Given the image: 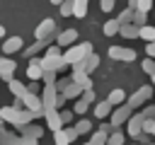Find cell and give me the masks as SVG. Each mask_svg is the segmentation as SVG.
<instances>
[{
	"instance_id": "obj_1",
	"label": "cell",
	"mask_w": 155,
	"mask_h": 145,
	"mask_svg": "<svg viewBox=\"0 0 155 145\" xmlns=\"http://www.w3.org/2000/svg\"><path fill=\"white\" fill-rule=\"evenodd\" d=\"M92 53V44L90 41H85V44H78V46H68V51L63 53V60L68 63V65H75V63H80L85 56H90Z\"/></svg>"
},
{
	"instance_id": "obj_2",
	"label": "cell",
	"mask_w": 155,
	"mask_h": 145,
	"mask_svg": "<svg viewBox=\"0 0 155 145\" xmlns=\"http://www.w3.org/2000/svg\"><path fill=\"white\" fill-rule=\"evenodd\" d=\"M131 116H133V106L126 102V104H121V106H116V109L111 111V118H109V121H111V126H114V128H121Z\"/></svg>"
},
{
	"instance_id": "obj_3",
	"label": "cell",
	"mask_w": 155,
	"mask_h": 145,
	"mask_svg": "<svg viewBox=\"0 0 155 145\" xmlns=\"http://www.w3.org/2000/svg\"><path fill=\"white\" fill-rule=\"evenodd\" d=\"M153 94H155V87H153V85H143V87H140L136 94H131L126 102H128L133 109H138V106H143V104H145V102H148Z\"/></svg>"
},
{
	"instance_id": "obj_4",
	"label": "cell",
	"mask_w": 155,
	"mask_h": 145,
	"mask_svg": "<svg viewBox=\"0 0 155 145\" xmlns=\"http://www.w3.org/2000/svg\"><path fill=\"white\" fill-rule=\"evenodd\" d=\"M41 92H44V94H41L44 111H48V109H56V102H58V89H56L53 85H46Z\"/></svg>"
},
{
	"instance_id": "obj_5",
	"label": "cell",
	"mask_w": 155,
	"mask_h": 145,
	"mask_svg": "<svg viewBox=\"0 0 155 145\" xmlns=\"http://www.w3.org/2000/svg\"><path fill=\"white\" fill-rule=\"evenodd\" d=\"M22 104H24V109H29V111L46 114V111H44V104H41V97H36L34 92H24V94H22Z\"/></svg>"
},
{
	"instance_id": "obj_6",
	"label": "cell",
	"mask_w": 155,
	"mask_h": 145,
	"mask_svg": "<svg viewBox=\"0 0 155 145\" xmlns=\"http://www.w3.org/2000/svg\"><path fill=\"white\" fill-rule=\"evenodd\" d=\"M53 135H56V145H70V143L78 138V130H75V126H63V128L56 130Z\"/></svg>"
},
{
	"instance_id": "obj_7",
	"label": "cell",
	"mask_w": 155,
	"mask_h": 145,
	"mask_svg": "<svg viewBox=\"0 0 155 145\" xmlns=\"http://www.w3.org/2000/svg\"><path fill=\"white\" fill-rule=\"evenodd\" d=\"M109 56L114 60H136V51L133 48H124V46H109Z\"/></svg>"
},
{
	"instance_id": "obj_8",
	"label": "cell",
	"mask_w": 155,
	"mask_h": 145,
	"mask_svg": "<svg viewBox=\"0 0 155 145\" xmlns=\"http://www.w3.org/2000/svg\"><path fill=\"white\" fill-rule=\"evenodd\" d=\"M99 65V56L97 53H90V56H85L80 63H75L73 65V70H82V72H92L94 68Z\"/></svg>"
},
{
	"instance_id": "obj_9",
	"label": "cell",
	"mask_w": 155,
	"mask_h": 145,
	"mask_svg": "<svg viewBox=\"0 0 155 145\" xmlns=\"http://www.w3.org/2000/svg\"><path fill=\"white\" fill-rule=\"evenodd\" d=\"M15 70H17V63H15L12 58L2 56V58H0V77H2L5 82H10L12 75H15Z\"/></svg>"
},
{
	"instance_id": "obj_10",
	"label": "cell",
	"mask_w": 155,
	"mask_h": 145,
	"mask_svg": "<svg viewBox=\"0 0 155 145\" xmlns=\"http://www.w3.org/2000/svg\"><path fill=\"white\" fill-rule=\"evenodd\" d=\"M143 121H145L143 114H133V116L128 118V135H131V138H140V133H143Z\"/></svg>"
},
{
	"instance_id": "obj_11",
	"label": "cell",
	"mask_w": 155,
	"mask_h": 145,
	"mask_svg": "<svg viewBox=\"0 0 155 145\" xmlns=\"http://www.w3.org/2000/svg\"><path fill=\"white\" fill-rule=\"evenodd\" d=\"M53 29H56V22H53V19H44V22L34 29V39H36V41H39V39H48Z\"/></svg>"
},
{
	"instance_id": "obj_12",
	"label": "cell",
	"mask_w": 155,
	"mask_h": 145,
	"mask_svg": "<svg viewBox=\"0 0 155 145\" xmlns=\"http://www.w3.org/2000/svg\"><path fill=\"white\" fill-rule=\"evenodd\" d=\"M75 41H78V29H65L56 36L58 46H75Z\"/></svg>"
},
{
	"instance_id": "obj_13",
	"label": "cell",
	"mask_w": 155,
	"mask_h": 145,
	"mask_svg": "<svg viewBox=\"0 0 155 145\" xmlns=\"http://www.w3.org/2000/svg\"><path fill=\"white\" fill-rule=\"evenodd\" d=\"M44 118H46V123H48V130H53V133H56V130H61V128H63V121H61L58 109H48Z\"/></svg>"
},
{
	"instance_id": "obj_14",
	"label": "cell",
	"mask_w": 155,
	"mask_h": 145,
	"mask_svg": "<svg viewBox=\"0 0 155 145\" xmlns=\"http://www.w3.org/2000/svg\"><path fill=\"white\" fill-rule=\"evenodd\" d=\"M27 77H29V80H41V77H44L41 58H31V63H29V68H27Z\"/></svg>"
},
{
	"instance_id": "obj_15",
	"label": "cell",
	"mask_w": 155,
	"mask_h": 145,
	"mask_svg": "<svg viewBox=\"0 0 155 145\" xmlns=\"http://www.w3.org/2000/svg\"><path fill=\"white\" fill-rule=\"evenodd\" d=\"M22 46H24L22 36H10V39H5V44H2V53H17Z\"/></svg>"
},
{
	"instance_id": "obj_16",
	"label": "cell",
	"mask_w": 155,
	"mask_h": 145,
	"mask_svg": "<svg viewBox=\"0 0 155 145\" xmlns=\"http://www.w3.org/2000/svg\"><path fill=\"white\" fill-rule=\"evenodd\" d=\"M19 133H22V135H29V138H36V140H39V138L44 135V128L29 121V123H24V126H19Z\"/></svg>"
},
{
	"instance_id": "obj_17",
	"label": "cell",
	"mask_w": 155,
	"mask_h": 145,
	"mask_svg": "<svg viewBox=\"0 0 155 145\" xmlns=\"http://www.w3.org/2000/svg\"><path fill=\"white\" fill-rule=\"evenodd\" d=\"M107 102L111 104V106H121V104H126V92L124 89H111L109 94H107Z\"/></svg>"
},
{
	"instance_id": "obj_18",
	"label": "cell",
	"mask_w": 155,
	"mask_h": 145,
	"mask_svg": "<svg viewBox=\"0 0 155 145\" xmlns=\"http://www.w3.org/2000/svg\"><path fill=\"white\" fill-rule=\"evenodd\" d=\"M111 111H114V106L104 99V102H97V106H94V116L97 118H107V116H111Z\"/></svg>"
},
{
	"instance_id": "obj_19",
	"label": "cell",
	"mask_w": 155,
	"mask_h": 145,
	"mask_svg": "<svg viewBox=\"0 0 155 145\" xmlns=\"http://www.w3.org/2000/svg\"><path fill=\"white\" fill-rule=\"evenodd\" d=\"M87 5H90V0H73V17H85L87 14Z\"/></svg>"
},
{
	"instance_id": "obj_20",
	"label": "cell",
	"mask_w": 155,
	"mask_h": 145,
	"mask_svg": "<svg viewBox=\"0 0 155 145\" xmlns=\"http://www.w3.org/2000/svg\"><path fill=\"white\" fill-rule=\"evenodd\" d=\"M46 48H48L46 39H39V41H34V44H31V46L27 48V53H24V56H27V58H31V56H36L39 51H46Z\"/></svg>"
},
{
	"instance_id": "obj_21",
	"label": "cell",
	"mask_w": 155,
	"mask_h": 145,
	"mask_svg": "<svg viewBox=\"0 0 155 145\" xmlns=\"http://www.w3.org/2000/svg\"><path fill=\"white\" fill-rule=\"evenodd\" d=\"M82 92H85V89H82L80 85L70 82V85H68V89H65V92H61V94H65V99H80V97H82Z\"/></svg>"
},
{
	"instance_id": "obj_22",
	"label": "cell",
	"mask_w": 155,
	"mask_h": 145,
	"mask_svg": "<svg viewBox=\"0 0 155 145\" xmlns=\"http://www.w3.org/2000/svg\"><path fill=\"white\" fill-rule=\"evenodd\" d=\"M119 36H124V39H136V36H138V27H136V24H121Z\"/></svg>"
},
{
	"instance_id": "obj_23",
	"label": "cell",
	"mask_w": 155,
	"mask_h": 145,
	"mask_svg": "<svg viewBox=\"0 0 155 145\" xmlns=\"http://www.w3.org/2000/svg\"><path fill=\"white\" fill-rule=\"evenodd\" d=\"M75 130H78V135H90L92 133V121L90 118H80L75 123Z\"/></svg>"
},
{
	"instance_id": "obj_24",
	"label": "cell",
	"mask_w": 155,
	"mask_h": 145,
	"mask_svg": "<svg viewBox=\"0 0 155 145\" xmlns=\"http://www.w3.org/2000/svg\"><path fill=\"white\" fill-rule=\"evenodd\" d=\"M138 36H140L143 41H148V44H153V41H155V27H150V24H145V27H140V29H138Z\"/></svg>"
},
{
	"instance_id": "obj_25",
	"label": "cell",
	"mask_w": 155,
	"mask_h": 145,
	"mask_svg": "<svg viewBox=\"0 0 155 145\" xmlns=\"http://www.w3.org/2000/svg\"><path fill=\"white\" fill-rule=\"evenodd\" d=\"M119 29H121L119 19H107V22H104V34H107V36H114V34H119Z\"/></svg>"
},
{
	"instance_id": "obj_26",
	"label": "cell",
	"mask_w": 155,
	"mask_h": 145,
	"mask_svg": "<svg viewBox=\"0 0 155 145\" xmlns=\"http://www.w3.org/2000/svg\"><path fill=\"white\" fill-rule=\"evenodd\" d=\"M133 14H136V10H131V7H126L116 19H119V24H133Z\"/></svg>"
},
{
	"instance_id": "obj_27",
	"label": "cell",
	"mask_w": 155,
	"mask_h": 145,
	"mask_svg": "<svg viewBox=\"0 0 155 145\" xmlns=\"http://www.w3.org/2000/svg\"><path fill=\"white\" fill-rule=\"evenodd\" d=\"M7 87H10V92H12L15 97H22V94L27 92V87H24L22 82H17V80H10V82H7Z\"/></svg>"
},
{
	"instance_id": "obj_28",
	"label": "cell",
	"mask_w": 155,
	"mask_h": 145,
	"mask_svg": "<svg viewBox=\"0 0 155 145\" xmlns=\"http://www.w3.org/2000/svg\"><path fill=\"white\" fill-rule=\"evenodd\" d=\"M107 138H109V135H107L104 130H92L90 143H92V145H107Z\"/></svg>"
},
{
	"instance_id": "obj_29",
	"label": "cell",
	"mask_w": 155,
	"mask_h": 145,
	"mask_svg": "<svg viewBox=\"0 0 155 145\" xmlns=\"http://www.w3.org/2000/svg\"><path fill=\"white\" fill-rule=\"evenodd\" d=\"M124 140H126V138H124V133L116 128L114 133H109V138H107V145H124Z\"/></svg>"
},
{
	"instance_id": "obj_30",
	"label": "cell",
	"mask_w": 155,
	"mask_h": 145,
	"mask_svg": "<svg viewBox=\"0 0 155 145\" xmlns=\"http://www.w3.org/2000/svg\"><path fill=\"white\" fill-rule=\"evenodd\" d=\"M140 68H143V72H148V75H155V58H143V63H140Z\"/></svg>"
},
{
	"instance_id": "obj_31",
	"label": "cell",
	"mask_w": 155,
	"mask_h": 145,
	"mask_svg": "<svg viewBox=\"0 0 155 145\" xmlns=\"http://www.w3.org/2000/svg\"><path fill=\"white\" fill-rule=\"evenodd\" d=\"M58 12H61L63 17H73V0L61 2V5H58Z\"/></svg>"
},
{
	"instance_id": "obj_32",
	"label": "cell",
	"mask_w": 155,
	"mask_h": 145,
	"mask_svg": "<svg viewBox=\"0 0 155 145\" xmlns=\"http://www.w3.org/2000/svg\"><path fill=\"white\" fill-rule=\"evenodd\" d=\"M58 114H61V121H63V126H70V121H73L75 111H73V109H61Z\"/></svg>"
},
{
	"instance_id": "obj_33",
	"label": "cell",
	"mask_w": 155,
	"mask_h": 145,
	"mask_svg": "<svg viewBox=\"0 0 155 145\" xmlns=\"http://www.w3.org/2000/svg\"><path fill=\"white\" fill-rule=\"evenodd\" d=\"M153 7H155V2H153V0H138V7H136V12H145V14H148Z\"/></svg>"
},
{
	"instance_id": "obj_34",
	"label": "cell",
	"mask_w": 155,
	"mask_h": 145,
	"mask_svg": "<svg viewBox=\"0 0 155 145\" xmlns=\"http://www.w3.org/2000/svg\"><path fill=\"white\" fill-rule=\"evenodd\" d=\"M133 24H136L138 29L145 27V24H148V14H145V12H136V14H133Z\"/></svg>"
},
{
	"instance_id": "obj_35",
	"label": "cell",
	"mask_w": 155,
	"mask_h": 145,
	"mask_svg": "<svg viewBox=\"0 0 155 145\" xmlns=\"http://www.w3.org/2000/svg\"><path fill=\"white\" fill-rule=\"evenodd\" d=\"M87 106H90V102H85V99L80 97V99L75 102V106H73V111H75V114H85V111H87Z\"/></svg>"
},
{
	"instance_id": "obj_36",
	"label": "cell",
	"mask_w": 155,
	"mask_h": 145,
	"mask_svg": "<svg viewBox=\"0 0 155 145\" xmlns=\"http://www.w3.org/2000/svg\"><path fill=\"white\" fill-rule=\"evenodd\" d=\"M44 85H56V72L53 70H44Z\"/></svg>"
},
{
	"instance_id": "obj_37",
	"label": "cell",
	"mask_w": 155,
	"mask_h": 145,
	"mask_svg": "<svg viewBox=\"0 0 155 145\" xmlns=\"http://www.w3.org/2000/svg\"><path fill=\"white\" fill-rule=\"evenodd\" d=\"M143 130L150 133V135H155V118H145L143 121Z\"/></svg>"
},
{
	"instance_id": "obj_38",
	"label": "cell",
	"mask_w": 155,
	"mask_h": 145,
	"mask_svg": "<svg viewBox=\"0 0 155 145\" xmlns=\"http://www.w3.org/2000/svg\"><path fill=\"white\" fill-rule=\"evenodd\" d=\"M114 2H116V0H99L102 12H111V10H114Z\"/></svg>"
},
{
	"instance_id": "obj_39",
	"label": "cell",
	"mask_w": 155,
	"mask_h": 145,
	"mask_svg": "<svg viewBox=\"0 0 155 145\" xmlns=\"http://www.w3.org/2000/svg\"><path fill=\"white\" fill-rule=\"evenodd\" d=\"M19 145H39V140L36 138H29V135H22L19 138Z\"/></svg>"
},
{
	"instance_id": "obj_40",
	"label": "cell",
	"mask_w": 155,
	"mask_h": 145,
	"mask_svg": "<svg viewBox=\"0 0 155 145\" xmlns=\"http://www.w3.org/2000/svg\"><path fill=\"white\" fill-rule=\"evenodd\" d=\"M145 118H155V104L153 106H143V111H140Z\"/></svg>"
},
{
	"instance_id": "obj_41",
	"label": "cell",
	"mask_w": 155,
	"mask_h": 145,
	"mask_svg": "<svg viewBox=\"0 0 155 145\" xmlns=\"http://www.w3.org/2000/svg\"><path fill=\"white\" fill-rule=\"evenodd\" d=\"M46 56H63V53H61V46H58V44H56V46H48V48H46Z\"/></svg>"
},
{
	"instance_id": "obj_42",
	"label": "cell",
	"mask_w": 155,
	"mask_h": 145,
	"mask_svg": "<svg viewBox=\"0 0 155 145\" xmlns=\"http://www.w3.org/2000/svg\"><path fill=\"white\" fill-rule=\"evenodd\" d=\"M99 130H104V133H107V135H109V133H114V130H116V128H114V126H111V121H104V123H102V126H99Z\"/></svg>"
},
{
	"instance_id": "obj_43",
	"label": "cell",
	"mask_w": 155,
	"mask_h": 145,
	"mask_svg": "<svg viewBox=\"0 0 155 145\" xmlns=\"http://www.w3.org/2000/svg\"><path fill=\"white\" fill-rule=\"evenodd\" d=\"M82 99L92 104V102H94V92H92V89H85V92H82Z\"/></svg>"
},
{
	"instance_id": "obj_44",
	"label": "cell",
	"mask_w": 155,
	"mask_h": 145,
	"mask_svg": "<svg viewBox=\"0 0 155 145\" xmlns=\"http://www.w3.org/2000/svg\"><path fill=\"white\" fill-rule=\"evenodd\" d=\"M145 53H148V58H155V41L148 44V51H145Z\"/></svg>"
},
{
	"instance_id": "obj_45",
	"label": "cell",
	"mask_w": 155,
	"mask_h": 145,
	"mask_svg": "<svg viewBox=\"0 0 155 145\" xmlns=\"http://www.w3.org/2000/svg\"><path fill=\"white\" fill-rule=\"evenodd\" d=\"M36 89H39V87H36V82L31 80V82H29V87H27V92H34V94H36Z\"/></svg>"
},
{
	"instance_id": "obj_46",
	"label": "cell",
	"mask_w": 155,
	"mask_h": 145,
	"mask_svg": "<svg viewBox=\"0 0 155 145\" xmlns=\"http://www.w3.org/2000/svg\"><path fill=\"white\" fill-rule=\"evenodd\" d=\"M126 7H131V10H136V7H138V0H128V5H126Z\"/></svg>"
},
{
	"instance_id": "obj_47",
	"label": "cell",
	"mask_w": 155,
	"mask_h": 145,
	"mask_svg": "<svg viewBox=\"0 0 155 145\" xmlns=\"http://www.w3.org/2000/svg\"><path fill=\"white\" fill-rule=\"evenodd\" d=\"M2 36H5V27L0 24V39H2Z\"/></svg>"
},
{
	"instance_id": "obj_48",
	"label": "cell",
	"mask_w": 155,
	"mask_h": 145,
	"mask_svg": "<svg viewBox=\"0 0 155 145\" xmlns=\"http://www.w3.org/2000/svg\"><path fill=\"white\" fill-rule=\"evenodd\" d=\"M51 2H53V5H61V2H65V0H51Z\"/></svg>"
},
{
	"instance_id": "obj_49",
	"label": "cell",
	"mask_w": 155,
	"mask_h": 145,
	"mask_svg": "<svg viewBox=\"0 0 155 145\" xmlns=\"http://www.w3.org/2000/svg\"><path fill=\"white\" fill-rule=\"evenodd\" d=\"M150 77H153V87H155V75H150Z\"/></svg>"
},
{
	"instance_id": "obj_50",
	"label": "cell",
	"mask_w": 155,
	"mask_h": 145,
	"mask_svg": "<svg viewBox=\"0 0 155 145\" xmlns=\"http://www.w3.org/2000/svg\"><path fill=\"white\" fill-rule=\"evenodd\" d=\"M85 145H92V143H90V140H87V143H85Z\"/></svg>"
},
{
	"instance_id": "obj_51",
	"label": "cell",
	"mask_w": 155,
	"mask_h": 145,
	"mask_svg": "<svg viewBox=\"0 0 155 145\" xmlns=\"http://www.w3.org/2000/svg\"><path fill=\"white\" fill-rule=\"evenodd\" d=\"M153 12H155V7H153Z\"/></svg>"
}]
</instances>
